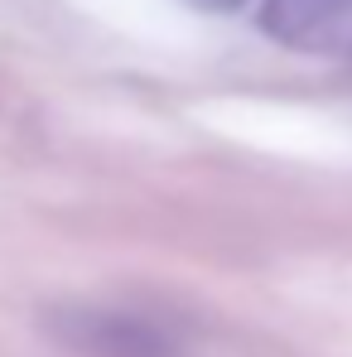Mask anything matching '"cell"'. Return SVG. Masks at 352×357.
Segmentation results:
<instances>
[{"label": "cell", "mask_w": 352, "mask_h": 357, "mask_svg": "<svg viewBox=\"0 0 352 357\" xmlns=\"http://www.w3.org/2000/svg\"><path fill=\"white\" fill-rule=\"evenodd\" d=\"M188 5H198V10H213V15H232V10H241L246 0H188Z\"/></svg>", "instance_id": "obj_3"}, {"label": "cell", "mask_w": 352, "mask_h": 357, "mask_svg": "<svg viewBox=\"0 0 352 357\" xmlns=\"http://www.w3.org/2000/svg\"><path fill=\"white\" fill-rule=\"evenodd\" d=\"M54 333L77 357H178L174 333L130 309H72L54 319Z\"/></svg>", "instance_id": "obj_1"}, {"label": "cell", "mask_w": 352, "mask_h": 357, "mask_svg": "<svg viewBox=\"0 0 352 357\" xmlns=\"http://www.w3.org/2000/svg\"><path fill=\"white\" fill-rule=\"evenodd\" d=\"M261 29L294 54L352 59V0H266Z\"/></svg>", "instance_id": "obj_2"}]
</instances>
